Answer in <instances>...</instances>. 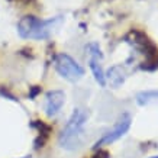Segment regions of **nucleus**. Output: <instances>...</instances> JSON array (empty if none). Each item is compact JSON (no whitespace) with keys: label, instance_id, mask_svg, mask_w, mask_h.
<instances>
[{"label":"nucleus","instance_id":"f257e3e1","mask_svg":"<svg viewBox=\"0 0 158 158\" xmlns=\"http://www.w3.org/2000/svg\"><path fill=\"white\" fill-rule=\"evenodd\" d=\"M62 18H51V19H39L35 16H25L18 22V35L22 39H34V41H45L51 38L54 31L61 25Z\"/></svg>","mask_w":158,"mask_h":158},{"label":"nucleus","instance_id":"f03ea898","mask_svg":"<svg viewBox=\"0 0 158 158\" xmlns=\"http://www.w3.org/2000/svg\"><path fill=\"white\" fill-rule=\"evenodd\" d=\"M87 120H89V112L80 109V107L73 110L71 116L68 118L67 123L62 128L61 134L58 136V144L62 149L74 151L80 147Z\"/></svg>","mask_w":158,"mask_h":158},{"label":"nucleus","instance_id":"7ed1b4c3","mask_svg":"<svg viewBox=\"0 0 158 158\" xmlns=\"http://www.w3.org/2000/svg\"><path fill=\"white\" fill-rule=\"evenodd\" d=\"M54 68L58 76L70 83L80 81L84 77V68L68 54H58L54 60Z\"/></svg>","mask_w":158,"mask_h":158},{"label":"nucleus","instance_id":"20e7f679","mask_svg":"<svg viewBox=\"0 0 158 158\" xmlns=\"http://www.w3.org/2000/svg\"><path fill=\"white\" fill-rule=\"evenodd\" d=\"M131 125H132V119H131V116L128 113L120 115L119 119L116 120L115 125L112 126V129L106 131L105 134L96 141L94 148H99V147H103V145H112L113 142H116L118 139H120L122 136L128 134V131L131 129Z\"/></svg>","mask_w":158,"mask_h":158},{"label":"nucleus","instance_id":"39448f33","mask_svg":"<svg viewBox=\"0 0 158 158\" xmlns=\"http://www.w3.org/2000/svg\"><path fill=\"white\" fill-rule=\"evenodd\" d=\"M86 49L89 51V67H90V71L94 77V80L100 87H106V77L103 67H102L103 54H102L100 47L97 44H89Z\"/></svg>","mask_w":158,"mask_h":158},{"label":"nucleus","instance_id":"423d86ee","mask_svg":"<svg viewBox=\"0 0 158 158\" xmlns=\"http://www.w3.org/2000/svg\"><path fill=\"white\" fill-rule=\"evenodd\" d=\"M65 105V93L62 90H51L47 93L44 102V110L48 118H55L60 115L62 106Z\"/></svg>","mask_w":158,"mask_h":158},{"label":"nucleus","instance_id":"0eeeda50","mask_svg":"<svg viewBox=\"0 0 158 158\" xmlns=\"http://www.w3.org/2000/svg\"><path fill=\"white\" fill-rule=\"evenodd\" d=\"M105 77L106 83L109 81L110 86L118 89L125 83L128 76H126V71H125V68L122 65H113V67H110L107 70V73H105Z\"/></svg>","mask_w":158,"mask_h":158},{"label":"nucleus","instance_id":"6e6552de","mask_svg":"<svg viewBox=\"0 0 158 158\" xmlns=\"http://www.w3.org/2000/svg\"><path fill=\"white\" fill-rule=\"evenodd\" d=\"M135 102L138 106H151V105H158V90H142L136 93L135 96Z\"/></svg>","mask_w":158,"mask_h":158},{"label":"nucleus","instance_id":"1a4fd4ad","mask_svg":"<svg viewBox=\"0 0 158 158\" xmlns=\"http://www.w3.org/2000/svg\"><path fill=\"white\" fill-rule=\"evenodd\" d=\"M149 158H158V155H154V157H149Z\"/></svg>","mask_w":158,"mask_h":158},{"label":"nucleus","instance_id":"9d476101","mask_svg":"<svg viewBox=\"0 0 158 158\" xmlns=\"http://www.w3.org/2000/svg\"><path fill=\"white\" fill-rule=\"evenodd\" d=\"M23 158H29V157H23Z\"/></svg>","mask_w":158,"mask_h":158}]
</instances>
